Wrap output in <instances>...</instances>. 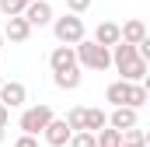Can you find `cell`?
Segmentation results:
<instances>
[{
  "instance_id": "cell-6",
  "label": "cell",
  "mask_w": 150,
  "mask_h": 147,
  "mask_svg": "<svg viewBox=\"0 0 150 147\" xmlns=\"http://www.w3.org/2000/svg\"><path fill=\"white\" fill-rule=\"evenodd\" d=\"M28 102V88L21 84V81H7L4 88H0V105L4 109H21Z\"/></svg>"
},
{
  "instance_id": "cell-9",
  "label": "cell",
  "mask_w": 150,
  "mask_h": 147,
  "mask_svg": "<svg viewBox=\"0 0 150 147\" xmlns=\"http://www.w3.org/2000/svg\"><path fill=\"white\" fill-rule=\"evenodd\" d=\"M49 67H52V74H67L77 67V53L74 46H56L52 53H49Z\"/></svg>"
},
{
  "instance_id": "cell-15",
  "label": "cell",
  "mask_w": 150,
  "mask_h": 147,
  "mask_svg": "<svg viewBox=\"0 0 150 147\" xmlns=\"http://www.w3.org/2000/svg\"><path fill=\"white\" fill-rule=\"evenodd\" d=\"M52 84L59 91H77L80 88V67H74V70H67V74H52Z\"/></svg>"
},
{
  "instance_id": "cell-22",
  "label": "cell",
  "mask_w": 150,
  "mask_h": 147,
  "mask_svg": "<svg viewBox=\"0 0 150 147\" xmlns=\"http://www.w3.org/2000/svg\"><path fill=\"white\" fill-rule=\"evenodd\" d=\"M7 123H11V109L0 105V130H7Z\"/></svg>"
},
{
  "instance_id": "cell-7",
  "label": "cell",
  "mask_w": 150,
  "mask_h": 147,
  "mask_svg": "<svg viewBox=\"0 0 150 147\" xmlns=\"http://www.w3.org/2000/svg\"><path fill=\"white\" fill-rule=\"evenodd\" d=\"M42 137H45V144H49V147H67V144H70V137H74V130L67 126V119H52V123L42 130Z\"/></svg>"
},
{
  "instance_id": "cell-13",
  "label": "cell",
  "mask_w": 150,
  "mask_h": 147,
  "mask_svg": "<svg viewBox=\"0 0 150 147\" xmlns=\"http://www.w3.org/2000/svg\"><path fill=\"white\" fill-rule=\"evenodd\" d=\"M94 42L105 46V49L119 46V25H115V21H101V25L94 28Z\"/></svg>"
},
{
  "instance_id": "cell-14",
  "label": "cell",
  "mask_w": 150,
  "mask_h": 147,
  "mask_svg": "<svg viewBox=\"0 0 150 147\" xmlns=\"http://www.w3.org/2000/svg\"><path fill=\"white\" fill-rule=\"evenodd\" d=\"M108 126V112L105 109H84V133H98Z\"/></svg>"
},
{
  "instance_id": "cell-8",
  "label": "cell",
  "mask_w": 150,
  "mask_h": 147,
  "mask_svg": "<svg viewBox=\"0 0 150 147\" xmlns=\"http://www.w3.org/2000/svg\"><path fill=\"white\" fill-rule=\"evenodd\" d=\"M4 42H14V46H21V42H28L32 39V28H28V21L18 14V18H7V25H4Z\"/></svg>"
},
{
  "instance_id": "cell-11",
  "label": "cell",
  "mask_w": 150,
  "mask_h": 147,
  "mask_svg": "<svg viewBox=\"0 0 150 147\" xmlns=\"http://www.w3.org/2000/svg\"><path fill=\"white\" fill-rule=\"evenodd\" d=\"M136 123H140L136 109H112V116H108V126H112V130H119V133L136 130Z\"/></svg>"
},
{
  "instance_id": "cell-18",
  "label": "cell",
  "mask_w": 150,
  "mask_h": 147,
  "mask_svg": "<svg viewBox=\"0 0 150 147\" xmlns=\"http://www.w3.org/2000/svg\"><path fill=\"white\" fill-rule=\"evenodd\" d=\"M28 4H32V0H0V14H4V18H18Z\"/></svg>"
},
{
  "instance_id": "cell-10",
  "label": "cell",
  "mask_w": 150,
  "mask_h": 147,
  "mask_svg": "<svg viewBox=\"0 0 150 147\" xmlns=\"http://www.w3.org/2000/svg\"><path fill=\"white\" fill-rule=\"evenodd\" d=\"M143 39H147V25H143L140 18H133V21L119 25V42H126V46H140Z\"/></svg>"
},
{
  "instance_id": "cell-2",
  "label": "cell",
  "mask_w": 150,
  "mask_h": 147,
  "mask_svg": "<svg viewBox=\"0 0 150 147\" xmlns=\"http://www.w3.org/2000/svg\"><path fill=\"white\" fill-rule=\"evenodd\" d=\"M74 53H77V67L80 70H108L112 67V53L105 46H98L94 39H80L74 46Z\"/></svg>"
},
{
  "instance_id": "cell-24",
  "label": "cell",
  "mask_w": 150,
  "mask_h": 147,
  "mask_svg": "<svg viewBox=\"0 0 150 147\" xmlns=\"http://www.w3.org/2000/svg\"><path fill=\"white\" fill-rule=\"evenodd\" d=\"M0 49H4V35H0Z\"/></svg>"
},
{
  "instance_id": "cell-3",
  "label": "cell",
  "mask_w": 150,
  "mask_h": 147,
  "mask_svg": "<svg viewBox=\"0 0 150 147\" xmlns=\"http://www.w3.org/2000/svg\"><path fill=\"white\" fill-rule=\"evenodd\" d=\"M52 119H56V116H52V105H45V102H42V105H28V109L21 112L18 126H21V133H25V137H38Z\"/></svg>"
},
{
  "instance_id": "cell-19",
  "label": "cell",
  "mask_w": 150,
  "mask_h": 147,
  "mask_svg": "<svg viewBox=\"0 0 150 147\" xmlns=\"http://www.w3.org/2000/svg\"><path fill=\"white\" fill-rule=\"evenodd\" d=\"M67 147H98V144H94V133H74Z\"/></svg>"
},
{
  "instance_id": "cell-4",
  "label": "cell",
  "mask_w": 150,
  "mask_h": 147,
  "mask_svg": "<svg viewBox=\"0 0 150 147\" xmlns=\"http://www.w3.org/2000/svg\"><path fill=\"white\" fill-rule=\"evenodd\" d=\"M52 35L59 46H77L84 39V18L77 14H63V18H52Z\"/></svg>"
},
{
  "instance_id": "cell-16",
  "label": "cell",
  "mask_w": 150,
  "mask_h": 147,
  "mask_svg": "<svg viewBox=\"0 0 150 147\" xmlns=\"http://www.w3.org/2000/svg\"><path fill=\"white\" fill-rule=\"evenodd\" d=\"M150 102V91H147V84H133V88H129V109H143V105H147Z\"/></svg>"
},
{
  "instance_id": "cell-17",
  "label": "cell",
  "mask_w": 150,
  "mask_h": 147,
  "mask_svg": "<svg viewBox=\"0 0 150 147\" xmlns=\"http://www.w3.org/2000/svg\"><path fill=\"white\" fill-rule=\"evenodd\" d=\"M119 147H147V133L143 130H126L122 140H119Z\"/></svg>"
},
{
  "instance_id": "cell-12",
  "label": "cell",
  "mask_w": 150,
  "mask_h": 147,
  "mask_svg": "<svg viewBox=\"0 0 150 147\" xmlns=\"http://www.w3.org/2000/svg\"><path fill=\"white\" fill-rule=\"evenodd\" d=\"M129 88L133 84H126V81H112L105 88V98L112 102V109H129Z\"/></svg>"
},
{
  "instance_id": "cell-23",
  "label": "cell",
  "mask_w": 150,
  "mask_h": 147,
  "mask_svg": "<svg viewBox=\"0 0 150 147\" xmlns=\"http://www.w3.org/2000/svg\"><path fill=\"white\" fill-rule=\"evenodd\" d=\"M0 144H4V130H0Z\"/></svg>"
},
{
  "instance_id": "cell-5",
  "label": "cell",
  "mask_w": 150,
  "mask_h": 147,
  "mask_svg": "<svg viewBox=\"0 0 150 147\" xmlns=\"http://www.w3.org/2000/svg\"><path fill=\"white\" fill-rule=\"evenodd\" d=\"M21 18L28 21L32 32H35V28H45V25H52V4H49V0H32V4L21 11Z\"/></svg>"
},
{
  "instance_id": "cell-21",
  "label": "cell",
  "mask_w": 150,
  "mask_h": 147,
  "mask_svg": "<svg viewBox=\"0 0 150 147\" xmlns=\"http://www.w3.org/2000/svg\"><path fill=\"white\" fill-rule=\"evenodd\" d=\"M14 147H38V137H25V133H21V137L14 140Z\"/></svg>"
},
{
  "instance_id": "cell-20",
  "label": "cell",
  "mask_w": 150,
  "mask_h": 147,
  "mask_svg": "<svg viewBox=\"0 0 150 147\" xmlns=\"http://www.w3.org/2000/svg\"><path fill=\"white\" fill-rule=\"evenodd\" d=\"M91 4H94V0H67V14H77V18H80Z\"/></svg>"
},
{
  "instance_id": "cell-1",
  "label": "cell",
  "mask_w": 150,
  "mask_h": 147,
  "mask_svg": "<svg viewBox=\"0 0 150 147\" xmlns=\"http://www.w3.org/2000/svg\"><path fill=\"white\" fill-rule=\"evenodd\" d=\"M108 53H112V67L122 74L119 81H126V84H143V77H147V63L136 56V46L119 42V46H112Z\"/></svg>"
}]
</instances>
